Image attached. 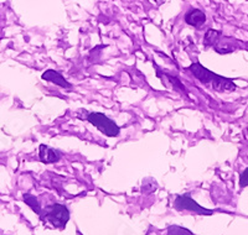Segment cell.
<instances>
[{"instance_id":"7a4b0ae2","label":"cell","mask_w":248,"mask_h":235,"mask_svg":"<svg viewBox=\"0 0 248 235\" xmlns=\"http://www.w3.org/2000/svg\"><path fill=\"white\" fill-rule=\"evenodd\" d=\"M205 45L212 47L221 55L231 53L233 51L246 48L245 44L240 42L238 40L232 39V37L223 36L220 31L209 30L205 35Z\"/></svg>"},{"instance_id":"6da1fadb","label":"cell","mask_w":248,"mask_h":235,"mask_svg":"<svg viewBox=\"0 0 248 235\" xmlns=\"http://www.w3.org/2000/svg\"><path fill=\"white\" fill-rule=\"evenodd\" d=\"M189 71L195 76V78L199 79L202 84H207L215 90L218 92H232L236 89V84L232 81L223 77L215 74L214 72L209 71L207 68L202 67L200 63H194L189 67Z\"/></svg>"},{"instance_id":"3957f363","label":"cell","mask_w":248,"mask_h":235,"mask_svg":"<svg viewBox=\"0 0 248 235\" xmlns=\"http://www.w3.org/2000/svg\"><path fill=\"white\" fill-rule=\"evenodd\" d=\"M44 220L52 224L55 228H65L70 219V212L62 205H51L45 208L44 212L40 213Z\"/></svg>"},{"instance_id":"30bf717a","label":"cell","mask_w":248,"mask_h":235,"mask_svg":"<svg viewBox=\"0 0 248 235\" xmlns=\"http://www.w3.org/2000/svg\"><path fill=\"white\" fill-rule=\"evenodd\" d=\"M168 234L169 235H192V233L189 232L187 229H184V228L178 227V225H172V227H169V229H168Z\"/></svg>"},{"instance_id":"52a82bcc","label":"cell","mask_w":248,"mask_h":235,"mask_svg":"<svg viewBox=\"0 0 248 235\" xmlns=\"http://www.w3.org/2000/svg\"><path fill=\"white\" fill-rule=\"evenodd\" d=\"M60 152L46 145H40V160L44 163H54L60 160Z\"/></svg>"},{"instance_id":"ba28073f","label":"cell","mask_w":248,"mask_h":235,"mask_svg":"<svg viewBox=\"0 0 248 235\" xmlns=\"http://www.w3.org/2000/svg\"><path fill=\"white\" fill-rule=\"evenodd\" d=\"M43 78L45 79V81L52 82V83L57 84V86H60V87L62 88H71V84L66 81L65 77H62L59 72H56V71H46L43 74Z\"/></svg>"},{"instance_id":"8992f818","label":"cell","mask_w":248,"mask_h":235,"mask_svg":"<svg viewBox=\"0 0 248 235\" xmlns=\"http://www.w3.org/2000/svg\"><path fill=\"white\" fill-rule=\"evenodd\" d=\"M185 21L194 28H201L206 23V16L199 9H192L185 15Z\"/></svg>"},{"instance_id":"8fae6325","label":"cell","mask_w":248,"mask_h":235,"mask_svg":"<svg viewBox=\"0 0 248 235\" xmlns=\"http://www.w3.org/2000/svg\"><path fill=\"white\" fill-rule=\"evenodd\" d=\"M240 186L241 187H247L248 186V167L243 171L240 177Z\"/></svg>"},{"instance_id":"9c48e42d","label":"cell","mask_w":248,"mask_h":235,"mask_svg":"<svg viewBox=\"0 0 248 235\" xmlns=\"http://www.w3.org/2000/svg\"><path fill=\"white\" fill-rule=\"evenodd\" d=\"M24 201H25L26 205L30 206L31 209L34 210V212H36L37 214L41 213V207H40L39 201H37L36 197L31 196V194H24Z\"/></svg>"},{"instance_id":"277c9868","label":"cell","mask_w":248,"mask_h":235,"mask_svg":"<svg viewBox=\"0 0 248 235\" xmlns=\"http://www.w3.org/2000/svg\"><path fill=\"white\" fill-rule=\"evenodd\" d=\"M87 120L90 121L92 125H94L98 130H101L105 135L109 137H114L119 134V126H117V124L114 121H112L108 117H106L105 114L102 113H91L88 114Z\"/></svg>"},{"instance_id":"5b68a950","label":"cell","mask_w":248,"mask_h":235,"mask_svg":"<svg viewBox=\"0 0 248 235\" xmlns=\"http://www.w3.org/2000/svg\"><path fill=\"white\" fill-rule=\"evenodd\" d=\"M175 208L178 210H190V212L199 213L203 216H210L212 214V210L205 209L201 206H199L190 196H178L175 199Z\"/></svg>"}]
</instances>
